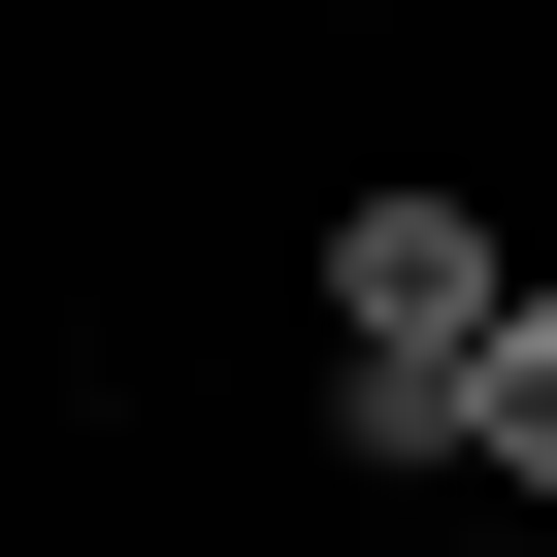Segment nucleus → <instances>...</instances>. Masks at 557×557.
Listing matches in <instances>:
<instances>
[{
  "label": "nucleus",
  "instance_id": "obj_3",
  "mask_svg": "<svg viewBox=\"0 0 557 557\" xmlns=\"http://www.w3.org/2000/svg\"><path fill=\"white\" fill-rule=\"evenodd\" d=\"M459 459H492V492H524V524H557V262H524V329H492V361H459Z\"/></svg>",
  "mask_w": 557,
  "mask_h": 557
},
{
  "label": "nucleus",
  "instance_id": "obj_1",
  "mask_svg": "<svg viewBox=\"0 0 557 557\" xmlns=\"http://www.w3.org/2000/svg\"><path fill=\"white\" fill-rule=\"evenodd\" d=\"M492 329H524V230L492 197H426V164L329 197V361H492Z\"/></svg>",
  "mask_w": 557,
  "mask_h": 557
},
{
  "label": "nucleus",
  "instance_id": "obj_2",
  "mask_svg": "<svg viewBox=\"0 0 557 557\" xmlns=\"http://www.w3.org/2000/svg\"><path fill=\"white\" fill-rule=\"evenodd\" d=\"M296 426H329V492H459V361H296Z\"/></svg>",
  "mask_w": 557,
  "mask_h": 557
},
{
  "label": "nucleus",
  "instance_id": "obj_4",
  "mask_svg": "<svg viewBox=\"0 0 557 557\" xmlns=\"http://www.w3.org/2000/svg\"><path fill=\"white\" fill-rule=\"evenodd\" d=\"M492 557H524V524H492Z\"/></svg>",
  "mask_w": 557,
  "mask_h": 557
}]
</instances>
